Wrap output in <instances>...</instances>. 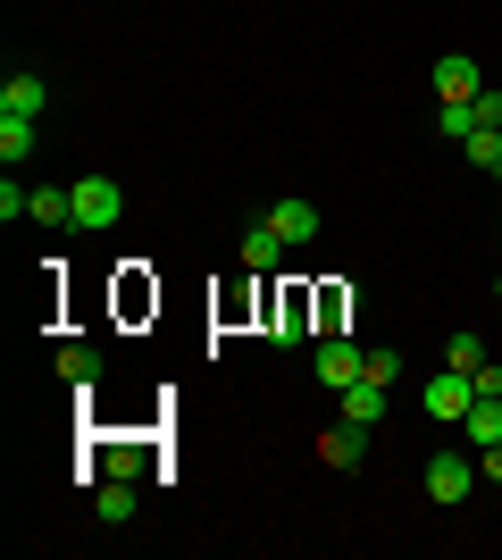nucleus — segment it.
<instances>
[{"mask_svg":"<svg viewBox=\"0 0 502 560\" xmlns=\"http://www.w3.org/2000/svg\"><path fill=\"white\" fill-rule=\"evenodd\" d=\"M302 335H311V293H285V302H277V335H268V343H302Z\"/></svg>","mask_w":502,"mask_h":560,"instance_id":"obj_15","label":"nucleus"},{"mask_svg":"<svg viewBox=\"0 0 502 560\" xmlns=\"http://www.w3.org/2000/svg\"><path fill=\"white\" fill-rule=\"evenodd\" d=\"M478 126H486V135H502V93H494V84L478 93Z\"/></svg>","mask_w":502,"mask_h":560,"instance_id":"obj_22","label":"nucleus"},{"mask_svg":"<svg viewBox=\"0 0 502 560\" xmlns=\"http://www.w3.org/2000/svg\"><path fill=\"white\" fill-rule=\"evenodd\" d=\"M135 511H143L135 477H109V486H93V518H101V527H135Z\"/></svg>","mask_w":502,"mask_h":560,"instance_id":"obj_9","label":"nucleus"},{"mask_svg":"<svg viewBox=\"0 0 502 560\" xmlns=\"http://www.w3.org/2000/svg\"><path fill=\"white\" fill-rule=\"evenodd\" d=\"M243 268H252V277H277V268H285V243H277V226H268V218H252V226H243Z\"/></svg>","mask_w":502,"mask_h":560,"instance_id":"obj_10","label":"nucleus"},{"mask_svg":"<svg viewBox=\"0 0 502 560\" xmlns=\"http://www.w3.org/2000/svg\"><path fill=\"white\" fill-rule=\"evenodd\" d=\"M34 142H43V135H34V117H0V167H25V160H34Z\"/></svg>","mask_w":502,"mask_h":560,"instance_id":"obj_14","label":"nucleus"},{"mask_svg":"<svg viewBox=\"0 0 502 560\" xmlns=\"http://www.w3.org/2000/svg\"><path fill=\"white\" fill-rule=\"evenodd\" d=\"M460 427H469V444H502V401H469V419H460Z\"/></svg>","mask_w":502,"mask_h":560,"instance_id":"obj_16","label":"nucleus"},{"mask_svg":"<svg viewBox=\"0 0 502 560\" xmlns=\"http://www.w3.org/2000/svg\"><path fill=\"white\" fill-rule=\"evenodd\" d=\"M318 460H327V468H360V460H369V427H360V419H335L327 435H318Z\"/></svg>","mask_w":502,"mask_h":560,"instance_id":"obj_7","label":"nucleus"},{"mask_svg":"<svg viewBox=\"0 0 502 560\" xmlns=\"http://www.w3.org/2000/svg\"><path fill=\"white\" fill-rule=\"evenodd\" d=\"M268 226H277V243H285V252H302V243H318V234H327V210H318V201H268Z\"/></svg>","mask_w":502,"mask_h":560,"instance_id":"obj_3","label":"nucleus"},{"mask_svg":"<svg viewBox=\"0 0 502 560\" xmlns=\"http://www.w3.org/2000/svg\"><path fill=\"white\" fill-rule=\"evenodd\" d=\"M126 218V185L118 176H75V234H109Z\"/></svg>","mask_w":502,"mask_h":560,"instance_id":"obj_1","label":"nucleus"},{"mask_svg":"<svg viewBox=\"0 0 502 560\" xmlns=\"http://www.w3.org/2000/svg\"><path fill=\"white\" fill-rule=\"evenodd\" d=\"M369 376H377V385H394V376H402V351L377 343V351H369Z\"/></svg>","mask_w":502,"mask_h":560,"instance_id":"obj_21","label":"nucleus"},{"mask_svg":"<svg viewBox=\"0 0 502 560\" xmlns=\"http://www.w3.org/2000/svg\"><path fill=\"white\" fill-rule=\"evenodd\" d=\"M435 126H444L453 142H469L478 135V101H435Z\"/></svg>","mask_w":502,"mask_h":560,"instance_id":"obj_17","label":"nucleus"},{"mask_svg":"<svg viewBox=\"0 0 502 560\" xmlns=\"http://www.w3.org/2000/svg\"><path fill=\"white\" fill-rule=\"evenodd\" d=\"M25 218L68 234V226H75V185H34V210H25Z\"/></svg>","mask_w":502,"mask_h":560,"instance_id":"obj_11","label":"nucleus"},{"mask_svg":"<svg viewBox=\"0 0 502 560\" xmlns=\"http://www.w3.org/2000/svg\"><path fill=\"white\" fill-rule=\"evenodd\" d=\"M469 486H478V460H469V452H435L428 460V502L453 511V502H469Z\"/></svg>","mask_w":502,"mask_h":560,"instance_id":"obj_4","label":"nucleus"},{"mask_svg":"<svg viewBox=\"0 0 502 560\" xmlns=\"http://www.w3.org/2000/svg\"><path fill=\"white\" fill-rule=\"evenodd\" d=\"M469 385H478V401H502V360H478V376H469Z\"/></svg>","mask_w":502,"mask_h":560,"instance_id":"obj_20","label":"nucleus"},{"mask_svg":"<svg viewBox=\"0 0 502 560\" xmlns=\"http://www.w3.org/2000/svg\"><path fill=\"white\" fill-rule=\"evenodd\" d=\"M478 360H486V343H478V335H453V343H444V369L478 376Z\"/></svg>","mask_w":502,"mask_h":560,"instance_id":"obj_19","label":"nucleus"},{"mask_svg":"<svg viewBox=\"0 0 502 560\" xmlns=\"http://www.w3.org/2000/svg\"><path fill=\"white\" fill-rule=\"evenodd\" d=\"M460 160H469V167H486V176H502V135H486V126H478V135L460 142Z\"/></svg>","mask_w":502,"mask_h":560,"instance_id":"obj_18","label":"nucleus"},{"mask_svg":"<svg viewBox=\"0 0 502 560\" xmlns=\"http://www.w3.org/2000/svg\"><path fill=\"white\" fill-rule=\"evenodd\" d=\"M50 109V84L34 68H9L0 75V117H43Z\"/></svg>","mask_w":502,"mask_h":560,"instance_id":"obj_6","label":"nucleus"},{"mask_svg":"<svg viewBox=\"0 0 502 560\" xmlns=\"http://www.w3.org/2000/svg\"><path fill=\"white\" fill-rule=\"evenodd\" d=\"M478 477H486V486H502V444H486V452H478Z\"/></svg>","mask_w":502,"mask_h":560,"instance_id":"obj_23","label":"nucleus"},{"mask_svg":"<svg viewBox=\"0 0 502 560\" xmlns=\"http://www.w3.org/2000/svg\"><path fill=\"white\" fill-rule=\"evenodd\" d=\"M478 93H486V68L469 50H444L435 59V101H478Z\"/></svg>","mask_w":502,"mask_h":560,"instance_id":"obj_5","label":"nucleus"},{"mask_svg":"<svg viewBox=\"0 0 502 560\" xmlns=\"http://www.w3.org/2000/svg\"><path fill=\"white\" fill-rule=\"evenodd\" d=\"M385 401H394V385H377V376H360V385H343V419L377 427V419H385Z\"/></svg>","mask_w":502,"mask_h":560,"instance_id":"obj_12","label":"nucleus"},{"mask_svg":"<svg viewBox=\"0 0 502 560\" xmlns=\"http://www.w3.org/2000/svg\"><path fill=\"white\" fill-rule=\"evenodd\" d=\"M311 369H318V385H327V394H343V385H360V376H369V343H352V335H318Z\"/></svg>","mask_w":502,"mask_h":560,"instance_id":"obj_2","label":"nucleus"},{"mask_svg":"<svg viewBox=\"0 0 502 560\" xmlns=\"http://www.w3.org/2000/svg\"><path fill=\"white\" fill-rule=\"evenodd\" d=\"M435 410V419H469V401H478V385H469V376L460 369H444V376H428V394H419Z\"/></svg>","mask_w":502,"mask_h":560,"instance_id":"obj_8","label":"nucleus"},{"mask_svg":"<svg viewBox=\"0 0 502 560\" xmlns=\"http://www.w3.org/2000/svg\"><path fill=\"white\" fill-rule=\"evenodd\" d=\"M59 376H68L75 394H93V385H101V351L93 343H59Z\"/></svg>","mask_w":502,"mask_h":560,"instance_id":"obj_13","label":"nucleus"},{"mask_svg":"<svg viewBox=\"0 0 502 560\" xmlns=\"http://www.w3.org/2000/svg\"><path fill=\"white\" fill-rule=\"evenodd\" d=\"M494 302H502V277H494Z\"/></svg>","mask_w":502,"mask_h":560,"instance_id":"obj_24","label":"nucleus"}]
</instances>
